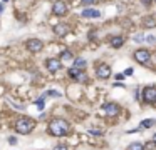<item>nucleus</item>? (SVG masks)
Returning <instances> with one entry per match:
<instances>
[{"label":"nucleus","instance_id":"b1692460","mask_svg":"<svg viewBox=\"0 0 156 150\" xmlns=\"http://www.w3.org/2000/svg\"><path fill=\"white\" fill-rule=\"evenodd\" d=\"M134 42H143V35H134Z\"/></svg>","mask_w":156,"mask_h":150},{"label":"nucleus","instance_id":"2eb2a0df","mask_svg":"<svg viewBox=\"0 0 156 150\" xmlns=\"http://www.w3.org/2000/svg\"><path fill=\"white\" fill-rule=\"evenodd\" d=\"M87 65V62H86L84 58H76V60H74V67H76V68H84V67Z\"/></svg>","mask_w":156,"mask_h":150},{"label":"nucleus","instance_id":"4be33fe9","mask_svg":"<svg viewBox=\"0 0 156 150\" xmlns=\"http://www.w3.org/2000/svg\"><path fill=\"white\" fill-rule=\"evenodd\" d=\"M52 150H67V147H66V145H57V147H54Z\"/></svg>","mask_w":156,"mask_h":150},{"label":"nucleus","instance_id":"f3484780","mask_svg":"<svg viewBox=\"0 0 156 150\" xmlns=\"http://www.w3.org/2000/svg\"><path fill=\"white\" fill-rule=\"evenodd\" d=\"M69 75H71L72 79L77 80V77L81 75V70H79V68H76V67H72V68H69Z\"/></svg>","mask_w":156,"mask_h":150},{"label":"nucleus","instance_id":"f8f14e48","mask_svg":"<svg viewBox=\"0 0 156 150\" xmlns=\"http://www.w3.org/2000/svg\"><path fill=\"white\" fill-rule=\"evenodd\" d=\"M143 25L146 27V29H153V27H156V18L155 17H144Z\"/></svg>","mask_w":156,"mask_h":150},{"label":"nucleus","instance_id":"cd10ccee","mask_svg":"<svg viewBox=\"0 0 156 150\" xmlns=\"http://www.w3.org/2000/svg\"><path fill=\"white\" fill-rule=\"evenodd\" d=\"M2 10H4V5H2V4H0V12H2Z\"/></svg>","mask_w":156,"mask_h":150},{"label":"nucleus","instance_id":"a211bd4d","mask_svg":"<svg viewBox=\"0 0 156 150\" xmlns=\"http://www.w3.org/2000/svg\"><path fill=\"white\" fill-rule=\"evenodd\" d=\"M60 58H64V60H72V54L69 52V50H66V52H62V55H60Z\"/></svg>","mask_w":156,"mask_h":150},{"label":"nucleus","instance_id":"39448f33","mask_svg":"<svg viewBox=\"0 0 156 150\" xmlns=\"http://www.w3.org/2000/svg\"><path fill=\"white\" fill-rule=\"evenodd\" d=\"M52 12H54V15L62 17V15H66V13H67V5L59 0V2H55V4L52 5Z\"/></svg>","mask_w":156,"mask_h":150},{"label":"nucleus","instance_id":"5701e85b","mask_svg":"<svg viewBox=\"0 0 156 150\" xmlns=\"http://www.w3.org/2000/svg\"><path fill=\"white\" fill-rule=\"evenodd\" d=\"M89 132H91V133H94V135H101V130H96V129H91V130H89Z\"/></svg>","mask_w":156,"mask_h":150},{"label":"nucleus","instance_id":"dca6fc26","mask_svg":"<svg viewBox=\"0 0 156 150\" xmlns=\"http://www.w3.org/2000/svg\"><path fill=\"white\" fill-rule=\"evenodd\" d=\"M126 150H144V147H143V143L133 142V143H129V145H128V149H126Z\"/></svg>","mask_w":156,"mask_h":150},{"label":"nucleus","instance_id":"20e7f679","mask_svg":"<svg viewBox=\"0 0 156 150\" xmlns=\"http://www.w3.org/2000/svg\"><path fill=\"white\" fill-rule=\"evenodd\" d=\"M134 58H136V62H139V63H148V60L151 58V55H149V52L146 49H139L134 52Z\"/></svg>","mask_w":156,"mask_h":150},{"label":"nucleus","instance_id":"6e6552de","mask_svg":"<svg viewBox=\"0 0 156 150\" xmlns=\"http://www.w3.org/2000/svg\"><path fill=\"white\" fill-rule=\"evenodd\" d=\"M104 112H106V115H109V117H116L119 112H121V108H119L116 104H106Z\"/></svg>","mask_w":156,"mask_h":150},{"label":"nucleus","instance_id":"7ed1b4c3","mask_svg":"<svg viewBox=\"0 0 156 150\" xmlns=\"http://www.w3.org/2000/svg\"><path fill=\"white\" fill-rule=\"evenodd\" d=\"M25 45H27V50L32 52V54H37V52H40L44 49L42 40H39V38H30V40H27Z\"/></svg>","mask_w":156,"mask_h":150},{"label":"nucleus","instance_id":"c85d7f7f","mask_svg":"<svg viewBox=\"0 0 156 150\" xmlns=\"http://www.w3.org/2000/svg\"><path fill=\"white\" fill-rule=\"evenodd\" d=\"M153 142H155V143H156V133H155V137H153Z\"/></svg>","mask_w":156,"mask_h":150},{"label":"nucleus","instance_id":"f03ea898","mask_svg":"<svg viewBox=\"0 0 156 150\" xmlns=\"http://www.w3.org/2000/svg\"><path fill=\"white\" fill-rule=\"evenodd\" d=\"M35 124L32 118H29V117H22V118H19L17 122H15V130H17L19 133H22V135H27V133H30L32 130H34Z\"/></svg>","mask_w":156,"mask_h":150},{"label":"nucleus","instance_id":"bb28decb","mask_svg":"<svg viewBox=\"0 0 156 150\" xmlns=\"http://www.w3.org/2000/svg\"><path fill=\"white\" fill-rule=\"evenodd\" d=\"M149 2H151V0H143V4H149Z\"/></svg>","mask_w":156,"mask_h":150},{"label":"nucleus","instance_id":"393cba45","mask_svg":"<svg viewBox=\"0 0 156 150\" xmlns=\"http://www.w3.org/2000/svg\"><path fill=\"white\" fill-rule=\"evenodd\" d=\"M94 2H96V0H82V4L84 5H91V4H94Z\"/></svg>","mask_w":156,"mask_h":150},{"label":"nucleus","instance_id":"9d476101","mask_svg":"<svg viewBox=\"0 0 156 150\" xmlns=\"http://www.w3.org/2000/svg\"><path fill=\"white\" fill-rule=\"evenodd\" d=\"M69 32H71V29H69V25H66V24H57L54 27V33H55V35H59V37L67 35Z\"/></svg>","mask_w":156,"mask_h":150},{"label":"nucleus","instance_id":"ddd939ff","mask_svg":"<svg viewBox=\"0 0 156 150\" xmlns=\"http://www.w3.org/2000/svg\"><path fill=\"white\" fill-rule=\"evenodd\" d=\"M122 43H124V38H122V37H113V38H111V45H113L114 49H119Z\"/></svg>","mask_w":156,"mask_h":150},{"label":"nucleus","instance_id":"6ab92c4d","mask_svg":"<svg viewBox=\"0 0 156 150\" xmlns=\"http://www.w3.org/2000/svg\"><path fill=\"white\" fill-rule=\"evenodd\" d=\"M44 100H46V95H42V97H40V99L37 100V102H35V104H37V107L40 108V110H42V108H44Z\"/></svg>","mask_w":156,"mask_h":150},{"label":"nucleus","instance_id":"9b49d317","mask_svg":"<svg viewBox=\"0 0 156 150\" xmlns=\"http://www.w3.org/2000/svg\"><path fill=\"white\" fill-rule=\"evenodd\" d=\"M82 17H84V18H99V17H101V12H99V10H94V8H84V10H82Z\"/></svg>","mask_w":156,"mask_h":150},{"label":"nucleus","instance_id":"1a4fd4ad","mask_svg":"<svg viewBox=\"0 0 156 150\" xmlns=\"http://www.w3.org/2000/svg\"><path fill=\"white\" fill-rule=\"evenodd\" d=\"M46 67L49 72H57L60 68V60H57V58H47Z\"/></svg>","mask_w":156,"mask_h":150},{"label":"nucleus","instance_id":"0eeeda50","mask_svg":"<svg viewBox=\"0 0 156 150\" xmlns=\"http://www.w3.org/2000/svg\"><path fill=\"white\" fill-rule=\"evenodd\" d=\"M97 77L99 79H107L111 75V67L109 65H106V63H101V65H97Z\"/></svg>","mask_w":156,"mask_h":150},{"label":"nucleus","instance_id":"a878e982","mask_svg":"<svg viewBox=\"0 0 156 150\" xmlns=\"http://www.w3.org/2000/svg\"><path fill=\"white\" fill-rule=\"evenodd\" d=\"M126 75H133V68H126V72H124Z\"/></svg>","mask_w":156,"mask_h":150},{"label":"nucleus","instance_id":"423d86ee","mask_svg":"<svg viewBox=\"0 0 156 150\" xmlns=\"http://www.w3.org/2000/svg\"><path fill=\"white\" fill-rule=\"evenodd\" d=\"M143 99L146 102H156V87H146L143 90Z\"/></svg>","mask_w":156,"mask_h":150},{"label":"nucleus","instance_id":"aec40b11","mask_svg":"<svg viewBox=\"0 0 156 150\" xmlns=\"http://www.w3.org/2000/svg\"><path fill=\"white\" fill-rule=\"evenodd\" d=\"M46 95H49V97H60V93H59V92H55V90H49Z\"/></svg>","mask_w":156,"mask_h":150},{"label":"nucleus","instance_id":"4468645a","mask_svg":"<svg viewBox=\"0 0 156 150\" xmlns=\"http://www.w3.org/2000/svg\"><path fill=\"white\" fill-rule=\"evenodd\" d=\"M153 125H156V118H146V120L141 122V127H143V129H149Z\"/></svg>","mask_w":156,"mask_h":150},{"label":"nucleus","instance_id":"412c9836","mask_svg":"<svg viewBox=\"0 0 156 150\" xmlns=\"http://www.w3.org/2000/svg\"><path fill=\"white\" fill-rule=\"evenodd\" d=\"M9 143H10V145H15V143H17V138H15V137H9Z\"/></svg>","mask_w":156,"mask_h":150},{"label":"nucleus","instance_id":"f257e3e1","mask_svg":"<svg viewBox=\"0 0 156 150\" xmlns=\"http://www.w3.org/2000/svg\"><path fill=\"white\" fill-rule=\"evenodd\" d=\"M69 122L64 120V118H54V120H51V124H49V132L52 133V135H55V137H62V135H66V133H69Z\"/></svg>","mask_w":156,"mask_h":150},{"label":"nucleus","instance_id":"c756f323","mask_svg":"<svg viewBox=\"0 0 156 150\" xmlns=\"http://www.w3.org/2000/svg\"><path fill=\"white\" fill-rule=\"evenodd\" d=\"M4 2H7V0H4Z\"/></svg>","mask_w":156,"mask_h":150}]
</instances>
